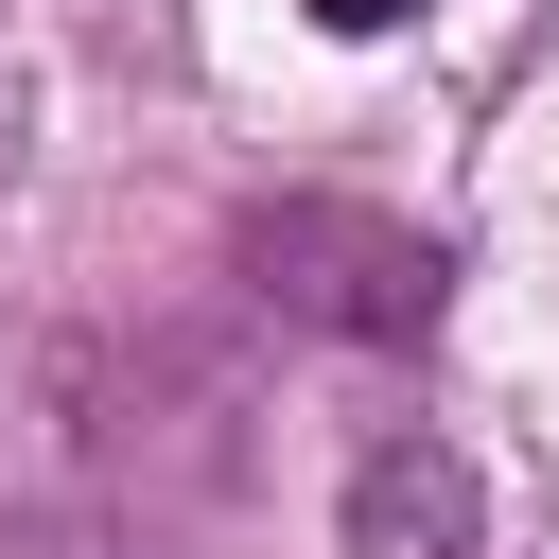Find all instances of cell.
I'll return each instance as SVG.
<instances>
[{
	"instance_id": "6da1fadb",
	"label": "cell",
	"mask_w": 559,
	"mask_h": 559,
	"mask_svg": "<svg viewBox=\"0 0 559 559\" xmlns=\"http://www.w3.org/2000/svg\"><path fill=\"white\" fill-rule=\"evenodd\" d=\"M52 419H70L87 472H122V489L157 507V489H245L262 384H245V349H210V332H175V314H122V332H70V349H52Z\"/></svg>"
},
{
	"instance_id": "7a4b0ae2",
	"label": "cell",
	"mask_w": 559,
	"mask_h": 559,
	"mask_svg": "<svg viewBox=\"0 0 559 559\" xmlns=\"http://www.w3.org/2000/svg\"><path fill=\"white\" fill-rule=\"evenodd\" d=\"M227 280L280 314V332H332V349H419L454 314V245L367 210V192H262L227 227Z\"/></svg>"
},
{
	"instance_id": "3957f363",
	"label": "cell",
	"mask_w": 559,
	"mask_h": 559,
	"mask_svg": "<svg viewBox=\"0 0 559 559\" xmlns=\"http://www.w3.org/2000/svg\"><path fill=\"white\" fill-rule=\"evenodd\" d=\"M332 542L349 559H489V472L454 437H367L332 489Z\"/></svg>"
},
{
	"instance_id": "277c9868",
	"label": "cell",
	"mask_w": 559,
	"mask_h": 559,
	"mask_svg": "<svg viewBox=\"0 0 559 559\" xmlns=\"http://www.w3.org/2000/svg\"><path fill=\"white\" fill-rule=\"evenodd\" d=\"M0 559H157V524H122V507H87V489H17V507H0Z\"/></svg>"
},
{
	"instance_id": "5b68a950",
	"label": "cell",
	"mask_w": 559,
	"mask_h": 559,
	"mask_svg": "<svg viewBox=\"0 0 559 559\" xmlns=\"http://www.w3.org/2000/svg\"><path fill=\"white\" fill-rule=\"evenodd\" d=\"M314 17H332V35H384V17H419V0H314Z\"/></svg>"
}]
</instances>
